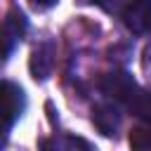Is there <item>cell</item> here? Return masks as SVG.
Returning <instances> with one entry per match:
<instances>
[{
	"label": "cell",
	"mask_w": 151,
	"mask_h": 151,
	"mask_svg": "<svg viewBox=\"0 0 151 151\" xmlns=\"http://www.w3.org/2000/svg\"><path fill=\"white\" fill-rule=\"evenodd\" d=\"M2 120H5V134L12 132V127L19 123V118L26 111V94L24 90L12 83V80H2Z\"/></svg>",
	"instance_id": "cell-1"
},
{
	"label": "cell",
	"mask_w": 151,
	"mask_h": 151,
	"mask_svg": "<svg viewBox=\"0 0 151 151\" xmlns=\"http://www.w3.org/2000/svg\"><path fill=\"white\" fill-rule=\"evenodd\" d=\"M123 24L134 35L149 33L151 31V0H130L123 7Z\"/></svg>",
	"instance_id": "cell-2"
},
{
	"label": "cell",
	"mask_w": 151,
	"mask_h": 151,
	"mask_svg": "<svg viewBox=\"0 0 151 151\" xmlns=\"http://www.w3.org/2000/svg\"><path fill=\"white\" fill-rule=\"evenodd\" d=\"M26 31H28V19H26V14L21 12V9H12V12H7V17H5V21H2V40H5V59H9L12 57V52H14V47L24 40V35H26Z\"/></svg>",
	"instance_id": "cell-3"
},
{
	"label": "cell",
	"mask_w": 151,
	"mask_h": 151,
	"mask_svg": "<svg viewBox=\"0 0 151 151\" xmlns=\"http://www.w3.org/2000/svg\"><path fill=\"white\" fill-rule=\"evenodd\" d=\"M54 54H57V47H54L52 40L40 42V45L31 52L28 66H31V76H33L35 80L42 83V80L50 78V73H52V68H54Z\"/></svg>",
	"instance_id": "cell-4"
},
{
	"label": "cell",
	"mask_w": 151,
	"mask_h": 151,
	"mask_svg": "<svg viewBox=\"0 0 151 151\" xmlns=\"http://www.w3.org/2000/svg\"><path fill=\"white\" fill-rule=\"evenodd\" d=\"M120 118H123L120 116V106L116 101L113 104H97L92 109V123L104 137H116L118 134Z\"/></svg>",
	"instance_id": "cell-5"
},
{
	"label": "cell",
	"mask_w": 151,
	"mask_h": 151,
	"mask_svg": "<svg viewBox=\"0 0 151 151\" xmlns=\"http://www.w3.org/2000/svg\"><path fill=\"white\" fill-rule=\"evenodd\" d=\"M42 149H57V151H66V149H85V151H92L94 146L83 139V137H73V134H61V137H54V139H45L40 142Z\"/></svg>",
	"instance_id": "cell-6"
},
{
	"label": "cell",
	"mask_w": 151,
	"mask_h": 151,
	"mask_svg": "<svg viewBox=\"0 0 151 151\" xmlns=\"http://www.w3.org/2000/svg\"><path fill=\"white\" fill-rule=\"evenodd\" d=\"M97 7H101L106 14H116V12H120L123 7H125V0H92Z\"/></svg>",
	"instance_id": "cell-7"
},
{
	"label": "cell",
	"mask_w": 151,
	"mask_h": 151,
	"mask_svg": "<svg viewBox=\"0 0 151 151\" xmlns=\"http://www.w3.org/2000/svg\"><path fill=\"white\" fill-rule=\"evenodd\" d=\"M35 9H50V7H54L59 0H28Z\"/></svg>",
	"instance_id": "cell-8"
}]
</instances>
